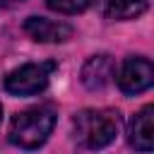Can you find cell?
I'll use <instances>...</instances> for the list:
<instances>
[{
  "instance_id": "cell-10",
  "label": "cell",
  "mask_w": 154,
  "mask_h": 154,
  "mask_svg": "<svg viewBox=\"0 0 154 154\" xmlns=\"http://www.w3.org/2000/svg\"><path fill=\"white\" fill-rule=\"evenodd\" d=\"M0 120H2V106H0Z\"/></svg>"
},
{
  "instance_id": "cell-2",
  "label": "cell",
  "mask_w": 154,
  "mask_h": 154,
  "mask_svg": "<svg viewBox=\"0 0 154 154\" xmlns=\"http://www.w3.org/2000/svg\"><path fill=\"white\" fill-rule=\"evenodd\" d=\"M55 125L53 106H34L17 113L10 123V142L19 149H38Z\"/></svg>"
},
{
  "instance_id": "cell-1",
  "label": "cell",
  "mask_w": 154,
  "mask_h": 154,
  "mask_svg": "<svg viewBox=\"0 0 154 154\" xmlns=\"http://www.w3.org/2000/svg\"><path fill=\"white\" fill-rule=\"evenodd\" d=\"M72 130L79 149L99 152L116 140L120 130V113L111 108H84L72 118Z\"/></svg>"
},
{
  "instance_id": "cell-9",
  "label": "cell",
  "mask_w": 154,
  "mask_h": 154,
  "mask_svg": "<svg viewBox=\"0 0 154 154\" xmlns=\"http://www.w3.org/2000/svg\"><path fill=\"white\" fill-rule=\"evenodd\" d=\"M46 5L60 14H77V12H84L91 0H46Z\"/></svg>"
},
{
  "instance_id": "cell-6",
  "label": "cell",
  "mask_w": 154,
  "mask_h": 154,
  "mask_svg": "<svg viewBox=\"0 0 154 154\" xmlns=\"http://www.w3.org/2000/svg\"><path fill=\"white\" fill-rule=\"evenodd\" d=\"M24 31L41 43H63L72 36V26L65 22H55V19H46V17H26L24 22Z\"/></svg>"
},
{
  "instance_id": "cell-5",
  "label": "cell",
  "mask_w": 154,
  "mask_h": 154,
  "mask_svg": "<svg viewBox=\"0 0 154 154\" xmlns=\"http://www.w3.org/2000/svg\"><path fill=\"white\" fill-rule=\"evenodd\" d=\"M116 77V63L108 53H99V55H91L84 65H82V84L89 89V91H99L103 87L111 84V79Z\"/></svg>"
},
{
  "instance_id": "cell-8",
  "label": "cell",
  "mask_w": 154,
  "mask_h": 154,
  "mask_svg": "<svg viewBox=\"0 0 154 154\" xmlns=\"http://www.w3.org/2000/svg\"><path fill=\"white\" fill-rule=\"evenodd\" d=\"M101 10L108 19H135L147 10V0H101Z\"/></svg>"
},
{
  "instance_id": "cell-3",
  "label": "cell",
  "mask_w": 154,
  "mask_h": 154,
  "mask_svg": "<svg viewBox=\"0 0 154 154\" xmlns=\"http://www.w3.org/2000/svg\"><path fill=\"white\" fill-rule=\"evenodd\" d=\"M53 70H55V63H26V65L12 70L2 84L14 96H34L48 87Z\"/></svg>"
},
{
  "instance_id": "cell-7",
  "label": "cell",
  "mask_w": 154,
  "mask_h": 154,
  "mask_svg": "<svg viewBox=\"0 0 154 154\" xmlns=\"http://www.w3.org/2000/svg\"><path fill=\"white\" fill-rule=\"evenodd\" d=\"M152 113H154V108L144 106L140 113H135L130 118V125H128V142H130V147H135L137 152H144V154L152 152V147H154Z\"/></svg>"
},
{
  "instance_id": "cell-4",
  "label": "cell",
  "mask_w": 154,
  "mask_h": 154,
  "mask_svg": "<svg viewBox=\"0 0 154 154\" xmlns=\"http://www.w3.org/2000/svg\"><path fill=\"white\" fill-rule=\"evenodd\" d=\"M152 82H154V67H152L149 58L130 55L123 60L120 72H118V87L123 94H128V96L142 94L152 87Z\"/></svg>"
}]
</instances>
